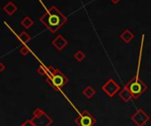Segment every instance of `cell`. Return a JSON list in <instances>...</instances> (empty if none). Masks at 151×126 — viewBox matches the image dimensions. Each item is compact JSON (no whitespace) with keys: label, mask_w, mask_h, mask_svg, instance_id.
Masks as SVG:
<instances>
[{"label":"cell","mask_w":151,"mask_h":126,"mask_svg":"<svg viewBox=\"0 0 151 126\" xmlns=\"http://www.w3.org/2000/svg\"><path fill=\"white\" fill-rule=\"evenodd\" d=\"M82 94L87 97L88 99H91L95 94H96V91L91 87H87L83 91H82Z\"/></svg>","instance_id":"30bf717a"},{"label":"cell","mask_w":151,"mask_h":126,"mask_svg":"<svg viewBox=\"0 0 151 126\" xmlns=\"http://www.w3.org/2000/svg\"><path fill=\"white\" fill-rule=\"evenodd\" d=\"M66 44H67L66 41L64 40L62 36H58V37H57V39H55L54 41H53V45H54L58 50H61Z\"/></svg>","instance_id":"9c48e42d"},{"label":"cell","mask_w":151,"mask_h":126,"mask_svg":"<svg viewBox=\"0 0 151 126\" xmlns=\"http://www.w3.org/2000/svg\"><path fill=\"white\" fill-rule=\"evenodd\" d=\"M74 57L77 61L79 62H81L84 58H85V55L81 52V51H78L75 55H74Z\"/></svg>","instance_id":"7c38bea8"},{"label":"cell","mask_w":151,"mask_h":126,"mask_svg":"<svg viewBox=\"0 0 151 126\" xmlns=\"http://www.w3.org/2000/svg\"><path fill=\"white\" fill-rule=\"evenodd\" d=\"M119 97L120 99H122L125 102H128L130 101L134 97H133V94L130 93V91H129L125 87L119 92Z\"/></svg>","instance_id":"ba28073f"},{"label":"cell","mask_w":151,"mask_h":126,"mask_svg":"<svg viewBox=\"0 0 151 126\" xmlns=\"http://www.w3.org/2000/svg\"><path fill=\"white\" fill-rule=\"evenodd\" d=\"M40 20L51 32L55 33L66 22V18L60 12L58 9L55 6H51L41 17Z\"/></svg>","instance_id":"6da1fadb"},{"label":"cell","mask_w":151,"mask_h":126,"mask_svg":"<svg viewBox=\"0 0 151 126\" xmlns=\"http://www.w3.org/2000/svg\"><path fill=\"white\" fill-rule=\"evenodd\" d=\"M22 126H35V124L33 123L31 119H28L22 123Z\"/></svg>","instance_id":"4fadbf2b"},{"label":"cell","mask_w":151,"mask_h":126,"mask_svg":"<svg viewBox=\"0 0 151 126\" xmlns=\"http://www.w3.org/2000/svg\"><path fill=\"white\" fill-rule=\"evenodd\" d=\"M20 126H22V124H21V125H20Z\"/></svg>","instance_id":"2e32d148"},{"label":"cell","mask_w":151,"mask_h":126,"mask_svg":"<svg viewBox=\"0 0 151 126\" xmlns=\"http://www.w3.org/2000/svg\"><path fill=\"white\" fill-rule=\"evenodd\" d=\"M28 52V50H27L26 48H22V49L20 50V53L22 54V55H26V54H27Z\"/></svg>","instance_id":"5bb4252c"},{"label":"cell","mask_w":151,"mask_h":126,"mask_svg":"<svg viewBox=\"0 0 151 126\" xmlns=\"http://www.w3.org/2000/svg\"><path fill=\"white\" fill-rule=\"evenodd\" d=\"M131 120L137 126H144L150 120V116L141 109H139L135 111V113L132 116Z\"/></svg>","instance_id":"8992f818"},{"label":"cell","mask_w":151,"mask_h":126,"mask_svg":"<svg viewBox=\"0 0 151 126\" xmlns=\"http://www.w3.org/2000/svg\"><path fill=\"white\" fill-rule=\"evenodd\" d=\"M4 69H5V66H4V65L1 64V72H3V70H4Z\"/></svg>","instance_id":"9a60e30c"},{"label":"cell","mask_w":151,"mask_h":126,"mask_svg":"<svg viewBox=\"0 0 151 126\" xmlns=\"http://www.w3.org/2000/svg\"><path fill=\"white\" fill-rule=\"evenodd\" d=\"M119 89H120L119 86L116 83V81H114L112 78L108 80L103 86V90L110 97H113L119 91Z\"/></svg>","instance_id":"52a82bcc"},{"label":"cell","mask_w":151,"mask_h":126,"mask_svg":"<svg viewBox=\"0 0 151 126\" xmlns=\"http://www.w3.org/2000/svg\"><path fill=\"white\" fill-rule=\"evenodd\" d=\"M37 72H39L40 75H42V76H45V75L48 74V68L44 67V65H40L39 68H38V70H37Z\"/></svg>","instance_id":"8fae6325"},{"label":"cell","mask_w":151,"mask_h":126,"mask_svg":"<svg viewBox=\"0 0 151 126\" xmlns=\"http://www.w3.org/2000/svg\"><path fill=\"white\" fill-rule=\"evenodd\" d=\"M31 120L35 126H51L53 123V119L41 109H36L34 111Z\"/></svg>","instance_id":"277c9868"},{"label":"cell","mask_w":151,"mask_h":126,"mask_svg":"<svg viewBox=\"0 0 151 126\" xmlns=\"http://www.w3.org/2000/svg\"><path fill=\"white\" fill-rule=\"evenodd\" d=\"M125 87L130 91L134 99H138L147 89L145 83L140 80L137 77H134L130 81H128Z\"/></svg>","instance_id":"3957f363"},{"label":"cell","mask_w":151,"mask_h":126,"mask_svg":"<svg viewBox=\"0 0 151 126\" xmlns=\"http://www.w3.org/2000/svg\"><path fill=\"white\" fill-rule=\"evenodd\" d=\"M48 74L46 81L49 85L55 90L60 89L62 87L66 85L68 78L66 75H64L58 69H55L52 66H48Z\"/></svg>","instance_id":"7a4b0ae2"},{"label":"cell","mask_w":151,"mask_h":126,"mask_svg":"<svg viewBox=\"0 0 151 126\" xmlns=\"http://www.w3.org/2000/svg\"><path fill=\"white\" fill-rule=\"evenodd\" d=\"M74 123L78 126H94L96 123V119L89 111L84 110L75 118Z\"/></svg>","instance_id":"5b68a950"}]
</instances>
